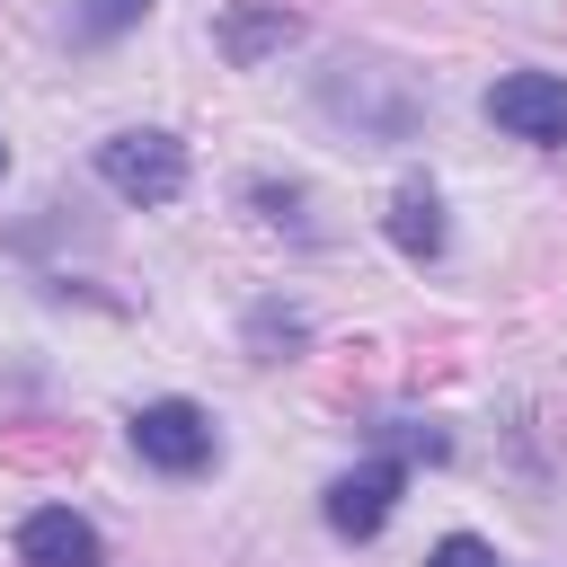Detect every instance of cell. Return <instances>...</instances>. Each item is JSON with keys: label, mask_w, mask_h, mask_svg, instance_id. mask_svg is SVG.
Here are the masks:
<instances>
[{"label": "cell", "mask_w": 567, "mask_h": 567, "mask_svg": "<svg viewBox=\"0 0 567 567\" xmlns=\"http://www.w3.org/2000/svg\"><path fill=\"white\" fill-rule=\"evenodd\" d=\"M97 177L124 195V204H177L186 195V142L142 124V133H106L97 142Z\"/></svg>", "instance_id": "1"}, {"label": "cell", "mask_w": 567, "mask_h": 567, "mask_svg": "<svg viewBox=\"0 0 567 567\" xmlns=\"http://www.w3.org/2000/svg\"><path fill=\"white\" fill-rule=\"evenodd\" d=\"M487 124L514 133V142L558 151L567 142V80L558 71H505V80H487Z\"/></svg>", "instance_id": "2"}, {"label": "cell", "mask_w": 567, "mask_h": 567, "mask_svg": "<svg viewBox=\"0 0 567 567\" xmlns=\"http://www.w3.org/2000/svg\"><path fill=\"white\" fill-rule=\"evenodd\" d=\"M133 452L168 478H195V470H213V416L195 399H151L133 416Z\"/></svg>", "instance_id": "3"}, {"label": "cell", "mask_w": 567, "mask_h": 567, "mask_svg": "<svg viewBox=\"0 0 567 567\" xmlns=\"http://www.w3.org/2000/svg\"><path fill=\"white\" fill-rule=\"evenodd\" d=\"M399 487H408V461H399V452H372L363 470H346V478L328 487V532H337V540H372V532L390 523Z\"/></svg>", "instance_id": "4"}, {"label": "cell", "mask_w": 567, "mask_h": 567, "mask_svg": "<svg viewBox=\"0 0 567 567\" xmlns=\"http://www.w3.org/2000/svg\"><path fill=\"white\" fill-rule=\"evenodd\" d=\"M97 558H106L97 549V523L71 514V505H35L18 523V567H97Z\"/></svg>", "instance_id": "5"}, {"label": "cell", "mask_w": 567, "mask_h": 567, "mask_svg": "<svg viewBox=\"0 0 567 567\" xmlns=\"http://www.w3.org/2000/svg\"><path fill=\"white\" fill-rule=\"evenodd\" d=\"M292 27H301V18H292L284 0H239V9L221 18V53H230L239 71H257L266 53H284V44H292Z\"/></svg>", "instance_id": "6"}, {"label": "cell", "mask_w": 567, "mask_h": 567, "mask_svg": "<svg viewBox=\"0 0 567 567\" xmlns=\"http://www.w3.org/2000/svg\"><path fill=\"white\" fill-rule=\"evenodd\" d=\"M390 239L408 257H443V195L434 186H399L390 195Z\"/></svg>", "instance_id": "7"}, {"label": "cell", "mask_w": 567, "mask_h": 567, "mask_svg": "<svg viewBox=\"0 0 567 567\" xmlns=\"http://www.w3.org/2000/svg\"><path fill=\"white\" fill-rule=\"evenodd\" d=\"M142 9H151V0H80L71 35H80V44H115V35H124V27L142 18Z\"/></svg>", "instance_id": "8"}, {"label": "cell", "mask_w": 567, "mask_h": 567, "mask_svg": "<svg viewBox=\"0 0 567 567\" xmlns=\"http://www.w3.org/2000/svg\"><path fill=\"white\" fill-rule=\"evenodd\" d=\"M425 567H496V549H487L478 532H452V540H434V549H425Z\"/></svg>", "instance_id": "9"}, {"label": "cell", "mask_w": 567, "mask_h": 567, "mask_svg": "<svg viewBox=\"0 0 567 567\" xmlns=\"http://www.w3.org/2000/svg\"><path fill=\"white\" fill-rule=\"evenodd\" d=\"M0 177H9V142H0Z\"/></svg>", "instance_id": "10"}]
</instances>
